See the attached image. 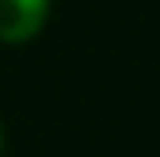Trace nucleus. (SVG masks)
Here are the masks:
<instances>
[{"label":"nucleus","instance_id":"f257e3e1","mask_svg":"<svg viewBox=\"0 0 160 157\" xmlns=\"http://www.w3.org/2000/svg\"><path fill=\"white\" fill-rule=\"evenodd\" d=\"M50 0H0V43H25L43 29Z\"/></svg>","mask_w":160,"mask_h":157},{"label":"nucleus","instance_id":"f03ea898","mask_svg":"<svg viewBox=\"0 0 160 157\" xmlns=\"http://www.w3.org/2000/svg\"><path fill=\"white\" fill-rule=\"evenodd\" d=\"M0 150H4V125H0Z\"/></svg>","mask_w":160,"mask_h":157}]
</instances>
